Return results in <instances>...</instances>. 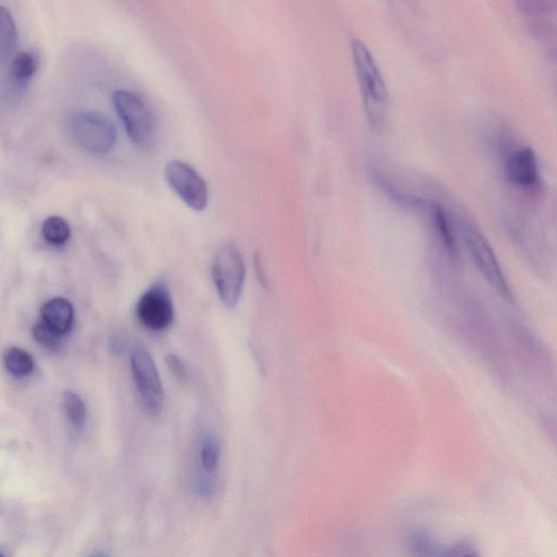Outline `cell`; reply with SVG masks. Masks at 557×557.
I'll use <instances>...</instances> for the list:
<instances>
[{"label":"cell","instance_id":"9","mask_svg":"<svg viewBox=\"0 0 557 557\" xmlns=\"http://www.w3.org/2000/svg\"><path fill=\"white\" fill-rule=\"evenodd\" d=\"M505 173L508 181L524 190L535 191L541 184L537 155L529 146H522L508 155Z\"/></svg>","mask_w":557,"mask_h":557},{"label":"cell","instance_id":"3","mask_svg":"<svg viewBox=\"0 0 557 557\" xmlns=\"http://www.w3.org/2000/svg\"><path fill=\"white\" fill-rule=\"evenodd\" d=\"M67 131L77 146L98 156L110 153L116 146V126L100 112H74L67 121Z\"/></svg>","mask_w":557,"mask_h":557},{"label":"cell","instance_id":"21","mask_svg":"<svg viewBox=\"0 0 557 557\" xmlns=\"http://www.w3.org/2000/svg\"><path fill=\"white\" fill-rule=\"evenodd\" d=\"M165 363L174 377L182 384L187 383L190 380L189 371L184 361L179 356L169 354L165 357Z\"/></svg>","mask_w":557,"mask_h":557},{"label":"cell","instance_id":"10","mask_svg":"<svg viewBox=\"0 0 557 557\" xmlns=\"http://www.w3.org/2000/svg\"><path fill=\"white\" fill-rule=\"evenodd\" d=\"M42 318L59 335H66L73 323L72 305L64 298L51 299L42 308Z\"/></svg>","mask_w":557,"mask_h":557},{"label":"cell","instance_id":"12","mask_svg":"<svg viewBox=\"0 0 557 557\" xmlns=\"http://www.w3.org/2000/svg\"><path fill=\"white\" fill-rule=\"evenodd\" d=\"M221 459V447L215 436L207 435L203 439L200 449V464L203 473L200 478H212Z\"/></svg>","mask_w":557,"mask_h":557},{"label":"cell","instance_id":"19","mask_svg":"<svg viewBox=\"0 0 557 557\" xmlns=\"http://www.w3.org/2000/svg\"><path fill=\"white\" fill-rule=\"evenodd\" d=\"M409 543L411 554L415 557H442L432 541L424 533L412 534Z\"/></svg>","mask_w":557,"mask_h":557},{"label":"cell","instance_id":"24","mask_svg":"<svg viewBox=\"0 0 557 557\" xmlns=\"http://www.w3.org/2000/svg\"><path fill=\"white\" fill-rule=\"evenodd\" d=\"M92 557H106V556L101 555V554H99V555H94V556H92Z\"/></svg>","mask_w":557,"mask_h":557},{"label":"cell","instance_id":"22","mask_svg":"<svg viewBox=\"0 0 557 557\" xmlns=\"http://www.w3.org/2000/svg\"><path fill=\"white\" fill-rule=\"evenodd\" d=\"M442 557H479L477 551L468 544L460 543L442 554Z\"/></svg>","mask_w":557,"mask_h":557},{"label":"cell","instance_id":"23","mask_svg":"<svg viewBox=\"0 0 557 557\" xmlns=\"http://www.w3.org/2000/svg\"><path fill=\"white\" fill-rule=\"evenodd\" d=\"M255 268L257 278H259L260 285L265 288V290L266 288L267 290H269V288H268V285H269V283H268L266 272L264 271V267H262V262L259 255L255 256Z\"/></svg>","mask_w":557,"mask_h":557},{"label":"cell","instance_id":"1","mask_svg":"<svg viewBox=\"0 0 557 557\" xmlns=\"http://www.w3.org/2000/svg\"><path fill=\"white\" fill-rule=\"evenodd\" d=\"M351 51L368 125L373 130H379L388 114L387 83L376 58L365 42L354 37L351 42Z\"/></svg>","mask_w":557,"mask_h":557},{"label":"cell","instance_id":"6","mask_svg":"<svg viewBox=\"0 0 557 557\" xmlns=\"http://www.w3.org/2000/svg\"><path fill=\"white\" fill-rule=\"evenodd\" d=\"M131 369L144 406L149 414L158 416L165 404V391L156 363L146 348L138 347L132 353Z\"/></svg>","mask_w":557,"mask_h":557},{"label":"cell","instance_id":"13","mask_svg":"<svg viewBox=\"0 0 557 557\" xmlns=\"http://www.w3.org/2000/svg\"><path fill=\"white\" fill-rule=\"evenodd\" d=\"M426 207L431 212L432 222L435 223L439 234H440L444 246H446L448 253L454 256L458 251L457 243H455L451 223H449L446 211L437 203H427Z\"/></svg>","mask_w":557,"mask_h":557},{"label":"cell","instance_id":"20","mask_svg":"<svg viewBox=\"0 0 557 557\" xmlns=\"http://www.w3.org/2000/svg\"><path fill=\"white\" fill-rule=\"evenodd\" d=\"M33 335L34 339L39 342L41 345L52 348V350H55L61 343L62 335L51 328L44 321H39V323L34 325Z\"/></svg>","mask_w":557,"mask_h":557},{"label":"cell","instance_id":"8","mask_svg":"<svg viewBox=\"0 0 557 557\" xmlns=\"http://www.w3.org/2000/svg\"><path fill=\"white\" fill-rule=\"evenodd\" d=\"M137 317L144 328L163 332L170 328L175 320V307L168 288L156 283L143 293L137 304Z\"/></svg>","mask_w":557,"mask_h":557},{"label":"cell","instance_id":"15","mask_svg":"<svg viewBox=\"0 0 557 557\" xmlns=\"http://www.w3.org/2000/svg\"><path fill=\"white\" fill-rule=\"evenodd\" d=\"M42 237L52 245H62L71 237V229L63 218L48 217L42 228Z\"/></svg>","mask_w":557,"mask_h":557},{"label":"cell","instance_id":"7","mask_svg":"<svg viewBox=\"0 0 557 557\" xmlns=\"http://www.w3.org/2000/svg\"><path fill=\"white\" fill-rule=\"evenodd\" d=\"M165 176L171 189L185 205L195 212L205 211L209 202L208 186L191 165L173 160L165 165Z\"/></svg>","mask_w":557,"mask_h":557},{"label":"cell","instance_id":"11","mask_svg":"<svg viewBox=\"0 0 557 557\" xmlns=\"http://www.w3.org/2000/svg\"><path fill=\"white\" fill-rule=\"evenodd\" d=\"M18 44V31L12 14L0 6V57L8 59L14 55Z\"/></svg>","mask_w":557,"mask_h":557},{"label":"cell","instance_id":"18","mask_svg":"<svg viewBox=\"0 0 557 557\" xmlns=\"http://www.w3.org/2000/svg\"><path fill=\"white\" fill-rule=\"evenodd\" d=\"M63 407L68 420L76 428H81L87 420V409L80 396L73 392L63 393Z\"/></svg>","mask_w":557,"mask_h":557},{"label":"cell","instance_id":"5","mask_svg":"<svg viewBox=\"0 0 557 557\" xmlns=\"http://www.w3.org/2000/svg\"><path fill=\"white\" fill-rule=\"evenodd\" d=\"M462 230L466 248L477 269L497 293L506 299H512L511 287L508 285L495 250H492L484 234L473 226H469L468 223H464Z\"/></svg>","mask_w":557,"mask_h":557},{"label":"cell","instance_id":"4","mask_svg":"<svg viewBox=\"0 0 557 557\" xmlns=\"http://www.w3.org/2000/svg\"><path fill=\"white\" fill-rule=\"evenodd\" d=\"M212 277L223 307L227 309L237 307L246 278L245 262L237 246L226 244L217 251L212 261Z\"/></svg>","mask_w":557,"mask_h":557},{"label":"cell","instance_id":"17","mask_svg":"<svg viewBox=\"0 0 557 557\" xmlns=\"http://www.w3.org/2000/svg\"><path fill=\"white\" fill-rule=\"evenodd\" d=\"M37 68L36 58L30 52H21L12 63V77L19 85H25L33 78Z\"/></svg>","mask_w":557,"mask_h":557},{"label":"cell","instance_id":"2","mask_svg":"<svg viewBox=\"0 0 557 557\" xmlns=\"http://www.w3.org/2000/svg\"><path fill=\"white\" fill-rule=\"evenodd\" d=\"M112 103L132 143L151 151L157 143L158 127L146 101L130 90H119L112 95Z\"/></svg>","mask_w":557,"mask_h":557},{"label":"cell","instance_id":"16","mask_svg":"<svg viewBox=\"0 0 557 557\" xmlns=\"http://www.w3.org/2000/svg\"><path fill=\"white\" fill-rule=\"evenodd\" d=\"M373 181L377 182L380 189L384 191L391 200L398 203L399 205L407 208H425L427 202L420 200L414 195L407 194V193L401 192L398 187L394 186L391 182L384 178L382 175L373 174Z\"/></svg>","mask_w":557,"mask_h":557},{"label":"cell","instance_id":"25","mask_svg":"<svg viewBox=\"0 0 557 557\" xmlns=\"http://www.w3.org/2000/svg\"><path fill=\"white\" fill-rule=\"evenodd\" d=\"M0 557H4L2 554H0Z\"/></svg>","mask_w":557,"mask_h":557},{"label":"cell","instance_id":"14","mask_svg":"<svg viewBox=\"0 0 557 557\" xmlns=\"http://www.w3.org/2000/svg\"><path fill=\"white\" fill-rule=\"evenodd\" d=\"M8 372L14 377L24 378L33 372L34 361L28 352L19 347H12L5 356Z\"/></svg>","mask_w":557,"mask_h":557}]
</instances>
